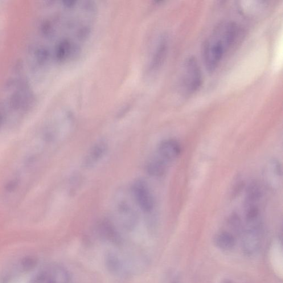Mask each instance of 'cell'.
I'll return each mask as SVG.
<instances>
[{
    "label": "cell",
    "mask_w": 283,
    "mask_h": 283,
    "mask_svg": "<svg viewBox=\"0 0 283 283\" xmlns=\"http://www.w3.org/2000/svg\"><path fill=\"white\" fill-rule=\"evenodd\" d=\"M240 31L239 26L230 20L221 22L216 27L205 41L203 49L204 61L208 72L215 71L226 53L236 42Z\"/></svg>",
    "instance_id": "1"
},
{
    "label": "cell",
    "mask_w": 283,
    "mask_h": 283,
    "mask_svg": "<svg viewBox=\"0 0 283 283\" xmlns=\"http://www.w3.org/2000/svg\"><path fill=\"white\" fill-rule=\"evenodd\" d=\"M203 75L198 60L194 57L189 58L184 64L182 86L188 94L196 93L202 87Z\"/></svg>",
    "instance_id": "2"
},
{
    "label": "cell",
    "mask_w": 283,
    "mask_h": 283,
    "mask_svg": "<svg viewBox=\"0 0 283 283\" xmlns=\"http://www.w3.org/2000/svg\"><path fill=\"white\" fill-rule=\"evenodd\" d=\"M131 191L135 202L143 212L149 213L153 210V197L145 180H136L133 184Z\"/></svg>",
    "instance_id": "3"
},
{
    "label": "cell",
    "mask_w": 283,
    "mask_h": 283,
    "mask_svg": "<svg viewBox=\"0 0 283 283\" xmlns=\"http://www.w3.org/2000/svg\"><path fill=\"white\" fill-rule=\"evenodd\" d=\"M116 210L118 219L123 227L128 230H131L136 226L138 215L129 201L125 199L120 200L117 203Z\"/></svg>",
    "instance_id": "4"
},
{
    "label": "cell",
    "mask_w": 283,
    "mask_h": 283,
    "mask_svg": "<svg viewBox=\"0 0 283 283\" xmlns=\"http://www.w3.org/2000/svg\"><path fill=\"white\" fill-rule=\"evenodd\" d=\"M108 151V145L104 141L96 142L90 149L85 157L82 166L86 169L95 166L104 158Z\"/></svg>",
    "instance_id": "5"
},
{
    "label": "cell",
    "mask_w": 283,
    "mask_h": 283,
    "mask_svg": "<svg viewBox=\"0 0 283 283\" xmlns=\"http://www.w3.org/2000/svg\"><path fill=\"white\" fill-rule=\"evenodd\" d=\"M182 153L180 143L174 139H166L158 147L159 157L165 161H171L178 158Z\"/></svg>",
    "instance_id": "6"
},
{
    "label": "cell",
    "mask_w": 283,
    "mask_h": 283,
    "mask_svg": "<svg viewBox=\"0 0 283 283\" xmlns=\"http://www.w3.org/2000/svg\"><path fill=\"white\" fill-rule=\"evenodd\" d=\"M260 238L257 227H252L245 232L243 242L244 253L252 255L260 248Z\"/></svg>",
    "instance_id": "7"
},
{
    "label": "cell",
    "mask_w": 283,
    "mask_h": 283,
    "mask_svg": "<svg viewBox=\"0 0 283 283\" xmlns=\"http://www.w3.org/2000/svg\"><path fill=\"white\" fill-rule=\"evenodd\" d=\"M97 231L102 239L114 244L121 243V237L115 227L109 221L103 220L98 224Z\"/></svg>",
    "instance_id": "8"
},
{
    "label": "cell",
    "mask_w": 283,
    "mask_h": 283,
    "mask_svg": "<svg viewBox=\"0 0 283 283\" xmlns=\"http://www.w3.org/2000/svg\"><path fill=\"white\" fill-rule=\"evenodd\" d=\"M282 174L281 166L280 162L273 159L269 163L266 168V176L269 183L274 187L278 184Z\"/></svg>",
    "instance_id": "9"
},
{
    "label": "cell",
    "mask_w": 283,
    "mask_h": 283,
    "mask_svg": "<svg viewBox=\"0 0 283 283\" xmlns=\"http://www.w3.org/2000/svg\"><path fill=\"white\" fill-rule=\"evenodd\" d=\"M215 244L217 247L227 251L234 247L235 237L227 232H222L219 233L215 237Z\"/></svg>",
    "instance_id": "10"
},
{
    "label": "cell",
    "mask_w": 283,
    "mask_h": 283,
    "mask_svg": "<svg viewBox=\"0 0 283 283\" xmlns=\"http://www.w3.org/2000/svg\"><path fill=\"white\" fill-rule=\"evenodd\" d=\"M167 170L166 161L161 158L155 159L149 162L147 171L150 175L160 177L165 174Z\"/></svg>",
    "instance_id": "11"
},
{
    "label": "cell",
    "mask_w": 283,
    "mask_h": 283,
    "mask_svg": "<svg viewBox=\"0 0 283 283\" xmlns=\"http://www.w3.org/2000/svg\"><path fill=\"white\" fill-rule=\"evenodd\" d=\"M224 283H232L230 281L226 280L225 281Z\"/></svg>",
    "instance_id": "12"
},
{
    "label": "cell",
    "mask_w": 283,
    "mask_h": 283,
    "mask_svg": "<svg viewBox=\"0 0 283 283\" xmlns=\"http://www.w3.org/2000/svg\"><path fill=\"white\" fill-rule=\"evenodd\" d=\"M1 116H0V124H1Z\"/></svg>",
    "instance_id": "13"
}]
</instances>
